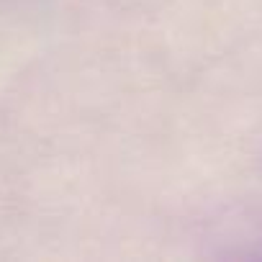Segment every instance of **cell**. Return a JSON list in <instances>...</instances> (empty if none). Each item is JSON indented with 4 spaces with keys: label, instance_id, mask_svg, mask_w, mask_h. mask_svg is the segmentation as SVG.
<instances>
[]
</instances>
